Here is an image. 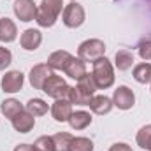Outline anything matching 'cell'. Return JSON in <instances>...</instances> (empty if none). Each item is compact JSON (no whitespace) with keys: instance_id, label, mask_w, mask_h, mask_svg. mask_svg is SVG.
<instances>
[{"instance_id":"cell-1","label":"cell","mask_w":151,"mask_h":151,"mask_svg":"<svg viewBox=\"0 0 151 151\" xmlns=\"http://www.w3.org/2000/svg\"><path fill=\"white\" fill-rule=\"evenodd\" d=\"M63 9V0H42L37 7L35 21L42 28H51Z\"/></svg>"},{"instance_id":"cell-2","label":"cell","mask_w":151,"mask_h":151,"mask_svg":"<svg viewBox=\"0 0 151 151\" xmlns=\"http://www.w3.org/2000/svg\"><path fill=\"white\" fill-rule=\"evenodd\" d=\"M93 77H95V83L99 86V90H107L114 84V69H113V63L102 56L99 60L93 62Z\"/></svg>"},{"instance_id":"cell-3","label":"cell","mask_w":151,"mask_h":151,"mask_svg":"<svg viewBox=\"0 0 151 151\" xmlns=\"http://www.w3.org/2000/svg\"><path fill=\"white\" fill-rule=\"evenodd\" d=\"M104 53H106V44L100 39H88V40L81 42L79 47H77V56L83 62H91L93 63L95 60L102 58Z\"/></svg>"},{"instance_id":"cell-4","label":"cell","mask_w":151,"mask_h":151,"mask_svg":"<svg viewBox=\"0 0 151 151\" xmlns=\"http://www.w3.org/2000/svg\"><path fill=\"white\" fill-rule=\"evenodd\" d=\"M69 90H70V86L65 83V79L62 77V76H49L47 77V81L44 83V86H42V91L47 95V97H51V99H67V95H69Z\"/></svg>"},{"instance_id":"cell-5","label":"cell","mask_w":151,"mask_h":151,"mask_svg":"<svg viewBox=\"0 0 151 151\" xmlns=\"http://www.w3.org/2000/svg\"><path fill=\"white\" fill-rule=\"evenodd\" d=\"M84 18H86L84 9L77 2L67 4L63 7V11H62V21H63V25L67 28H77V27H81L84 23Z\"/></svg>"},{"instance_id":"cell-6","label":"cell","mask_w":151,"mask_h":151,"mask_svg":"<svg viewBox=\"0 0 151 151\" xmlns=\"http://www.w3.org/2000/svg\"><path fill=\"white\" fill-rule=\"evenodd\" d=\"M12 11L16 14V18L23 23L34 21L35 14H37V5L34 0H16L12 4Z\"/></svg>"},{"instance_id":"cell-7","label":"cell","mask_w":151,"mask_h":151,"mask_svg":"<svg viewBox=\"0 0 151 151\" xmlns=\"http://www.w3.org/2000/svg\"><path fill=\"white\" fill-rule=\"evenodd\" d=\"M113 104L118 109H121V111H128V109H132L134 104H135V95H134V91H132L128 86H118V88L114 90Z\"/></svg>"},{"instance_id":"cell-8","label":"cell","mask_w":151,"mask_h":151,"mask_svg":"<svg viewBox=\"0 0 151 151\" xmlns=\"http://www.w3.org/2000/svg\"><path fill=\"white\" fill-rule=\"evenodd\" d=\"M49 76H53V69L47 63H37V65L32 67L28 79H30V84L35 90H42V86H44V83L47 81Z\"/></svg>"},{"instance_id":"cell-9","label":"cell","mask_w":151,"mask_h":151,"mask_svg":"<svg viewBox=\"0 0 151 151\" xmlns=\"http://www.w3.org/2000/svg\"><path fill=\"white\" fill-rule=\"evenodd\" d=\"M23 83H25V77L19 70H9L5 72V76L2 77V91L5 93H16L23 88Z\"/></svg>"},{"instance_id":"cell-10","label":"cell","mask_w":151,"mask_h":151,"mask_svg":"<svg viewBox=\"0 0 151 151\" xmlns=\"http://www.w3.org/2000/svg\"><path fill=\"white\" fill-rule=\"evenodd\" d=\"M70 114H72V104H70L67 99H58V100L51 106V116H53L55 121H58V123L69 121Z\"/></svg>"},{"instance_id":"cell-11","label":"cell","mask_w":151,"mask_h":151,"mask_svg":"<svg viewBox=\"0 0 151 151\" xmlns=\"http://www.w3.org/2000/svg\"><path fill=\"white\" fill-rule=\"evenodd\" d=\"M11 121H12L14 130H16V132H19V134H28V132L35 127V116H32L27 109H25V111H21L18 116H14Z\"/></svg>"},{"instance_id":"cell-12","label":"cell","mask_w":151,"mask_h":151,"mask_svg":"<svg viewBox=\"0 0 151 151\" xmlns=\"http://www.w3.org/2000/svg\"><path fill=\"white\" fill-rule=\"evenodd\" d=\"M40 42H42V34L39 32L37 28H27L21 34V37H19L21 47L27 49V51H35L40 46Z\"/></svg>"},{"instance_id":"cell-13","label":"cell","mask_w":151,"mask_h":151,"mask_svg":"<svg viewBox=\"0 0 151 151\" xmlns=\"http://www.w3.org/2000/svg\"><path fill=\"white\" fill-rule=\"evenodd\" d=\"M72 60V55L65 49H58L55 53L49 55L47 58V65L53 69V70H65V67L69 65V62Z\"/></svg>"},{"instance_id":"cell-14","label":"cell","mask_w":151,"mask_h":151,"mask_svg":"<svg viewBox=\"0 0 151 151\" xmlns=\"http://www.w3.org/2000/svg\"><path fill=\"white\" fill-rule=\"evenodd\" d=\"M88 106H90V109L95 114L104 116V114L111 113V109H113L114 104H113V100H111L109 97H106V95H93Z\"/></svg>"},{"instance_id":"cell-15","label":"cell","mask_w":151,"mask_h":151,"mask_svg":"<svg viewBox=\"0 0 151 151\" xmlns=\"http://www.w3.org/2000/svg\"><path fill=\"white\" fill-rule=\"evenodd\" d=\"M91 114L86 113V111H72L70 118H69V125L72 130H84L86 127L91 125Z\"/></svg>"},{"instance_id":"cell-16","label":"cell","mask_w":151,"mask_h":151,"mask_svg":"<svg viewBox=\"0 0 151 151\" xmlns=\"http://www.w3.org/2000/svg\"><path fill=\"white\" fill-rule=\"evenodd\" d=\"M18 35V28L16 23L9 18H2L0 19V40L2 42H12Z\"/></svg>"},{"instance_id":"cell-17","label":"cell","mask_w":151,"mask_h":151,"mask_svg":"<svg viewBox=\"0 0 151 151\" xmlns=\"http://www.w3.org/2000/svg\"><path fill=\"white\" fill-rule=\"evenodd\" d=\"M65 74L69 76V77H72V79H81L83 76L86 74V62H83L79 56L77 58H74L72 56V60L69 62V65L65 67V70H63Z\"/></svg>"},{"instance_id":"cell-18","label":"cell","mask_w":151,"mask_h":151,"mask_svg":"<svg viewBox=\"0 0 151 151\" xmlns=\"http://www.w3.org/2000/svg\"><path fill=\"white\" fill-rule=\"evenodd\" d=\"M0 111H2V114L5 118L12 119L14 116H18V114L21 113V111H25V109H23V106H21L19 100H16V99H5L0 104Z\"/></svg>"},{"instance_id":"cell-19","label":"cell","mask_w":151,"mask_h":151,"mask_svg":"<svg viewBox=\"0 0 151 151\" xmlns=\"http://www.w3.org/2000/svg\"><path fill=\"white\" fill-rule=\"evenodd\" d=\"M114 65L118 67V70H128V69L134 65V55H132L128 49H119V51H116Z\"/></svg>"},{"instance_id":"cell-20","label":"cell","mask_w":151,"mask_h":151,"mask_svg":"<svg viewBox=\"0 0 151 151\" xmlns=\"http://www.w3.org/2000/svg\"><path fill=\"white\" fill-rule=\"evenodd\" d=\"M77 88H79L83 93H86L88 97H93V93L99 90V86H97V83H95L93 74H88V72L83 76L81 79H77Z\"/></svg>"},{"instance_id":"cell-21","label":"cell","mask_w":151,"mask_h":151,"mask_svg":"<svg viewBox=\"0 0 151 151\" xmlns=\"http://www.w3.org/2000/svg\"><path fill=\"white\" fill-rule=\"evenodd\" d=\"M134 79L141 84L151 83V63H139L134 67Z\"/></svg>"},{"instance_id":"cell-22","label":"cell","mask_w":151,"mask_h":151,"mask_svg":"<svg viewBox=\"0 0 151 151\" xmlns=\"http://www.w3.org/2000/svg\"><path fill=\"white\" fill-rule=\"evenodd\" d=\"M67 100H69L70 104H76V106H88L90 100H91V97H88L86 93H83L77 86H76V88L70 86L69 95H67Z\"/></svg>"},{"instance_id":"cell-23","label":"cell","mask_w":151,"mask_h":151,"mask_svg":"<svg viewBox=\"0 0 151 151\" xmlns=\"http://www.w3.org/2000/svg\"><path fill=\"white\" fill-rule=\"evenodd\" d=\"M32 116H44L47 113V104L42 100V99H30L27 102V107H25Z\"/></svg>"},{"instance_id":"cell-24","label":"cell","mask_w":151,"mask_h":151,"mask_svg":"<svg viewBox=\"0 0 151 151\" xmlns=\"http://www.w3.org/2000/svg\"><path fill=\"white\" fill-rule=\"evenodd\" d=\"M135 141H137V144H139L142 150L151 151V125H144V127L137 132Z\"/></svg>"},{"instance_id":"cell-25","label":"cell","mask_w":151,"mask_h":151,"mask_svg":"<svg viewBox=\"0 0 151 151\" xmlns=\"http://www.w3.org/2000/svg\"><path fill=\"white\" fill-rule=\"evenodd\" d=\"M53 139H55L56 151H69V146H70V142H72L74 137L69 132H58V134L53 135Z\"/></svg>"},{"instance_id":"cell-26","label":"cell","mask_w":151,"mask_h":151,"mask_svg":"<svg viewBox=\"0 0 151 151\" xmlns=\"http://www.w3.org/2000/svg\"><path fill=\"white\" fill-rule=\"evenodd\" d=\"M69 151H93V142L88 137H74Z\"/></svg>"},{"instance_id":"cell-27","label":"cell","mask_w":151,"mask_h":151,"mask_svg":"<svg viewBox=\"0 0 151 151\" xmlns=\"http://www.w3.org/2000/svg\"><path fill=\"white\" fill-rule=\"evenodd\" d=\"M34 150L35 151H56L55 146V139L53 135H42L34 142Z\"/></svg>"},{"instance_id":"cell-28","label":"cell","mask_w":151,"mask_h":151,"mask_svg":"<svg viewBox=\"0 0 151 151\" xmlns=\"http://www.w3.org/2000/svg\"><path fill=\"white\" fill-rule=\"evenodd\" d=\"M12 62V53L7 47H0V70L7 69Z\"/></svg>"},{"instance_id":"cell-29","label":"cell","mask_w":151,"mask_h":151,"mask_svg":"<svg viewBox=\"0 0 151 151\" xmlns=\"http://www.w3.org/2000/svg\"><path fill=\"white\" fill-rule=\"evenodd\" d=\"M139 56L142 58V60H151V39L148 40H142L141 44H139Z\"/></svg>"},{"instance_id":"cell-30","label":"cell","mask_w":151,"mask_h":151,"mask_svg":"<svg viewBox=\"0 0 151 151\" xmlns=\"http://www.w3.org/2000/svg\"><path fill=\"white\" fill-rule=\"evenodd\" d=\"M109 151H132V148L128 144H125V142H116L109 148Z\"/></svg>"},{"instance_id":"cell-31","label":"cell","mask_w":151,"mask_h":151,"mask_svg":"<svg viewBox=\"0 0 151 151\" xmlns=\"http://www.w3.org/2000/svg\"><path fill=\"white\" fill-rule=\"evenodd\" d=\"M14 151H35L34 150V146H30V144H18Z\"/></svg>"},{"instance_id":"cell-32","label":"cell","mask_w":151,"mask_h":151,"mask_svg":"<svg viewBox=\"0 0 151 151\" xmlns=\"http://www.w3.org/2000/svg\"><path fill=\"white\" fill-rule=\"evenodd\" d=\"M148 2V5H150V12H151V0H146Z\"/></svg>"},{"instance_id":"cell-33","label":"cell","mask_w":151,"mask_h":151,"mask_svg":"<svg viewBox=\"0 0 151 151\" xmlns=\"http://www.w3.org/2000/svg\"><path fill=\"white\" fill-rule=\"evenodd\" d=\"M72 2H74V0H72Z\"/></svg>"}]
</instances>
